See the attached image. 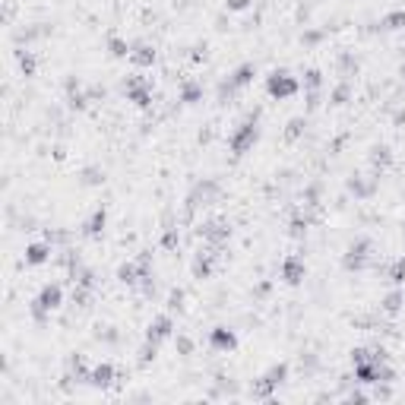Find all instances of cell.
<instances>
[{
  "mask_svg": "<svg viewBox=\"0 0 405 405\" xmlns=\"http://www.w3.org/2000/svg\"><path fill=\"white\" fill-rule=\"evenodd\" d=\"M266 89H269L272 98H288V95H294V92H298V79L288 76V73H272L269 83H266Z\"/></svg>",
  "mask_w": 405,
  "mask_h": 405,
  "instance_id": "6da1fadb",
  "label": "cell"
},
{
  "mask_svg": "<svg viewBox=\"0 0 405 405\" xmlns=\"http://www.w3.org/2000/svg\"><path fill=\"white\" fill-rule=\"evenodd\" d=\"M256 139V120L250 117L247 124H241V130H237L234 136H231V149L237 152V155H241V152H247L250 149V143Z\"/></svg>",
  "mask_w": 405,
  "mask_h": 405,
  "instance_id": "7a4b0ae2",
  "label": "cell"
},
{
  "mask_svg": "<svg viewBox=\"0 0 405 405\" xmlns=\"http://www.w3.org/2000/svg\"><path fill=\"white\" fill-rule=\"evenodd\" d=\"M209 345L215 348V352H234L237 339H234V333H231V329L218 326V329H212V336H209Z\"/></svg>",
  "mask_w": 405,
  "mask_h": 405,
  "instance_id": "3957f363",
  "label": "cell"
},
{
  "mask_svg": "<svg viewBox=\"0 0 405 405\" xmlns=\"http://www.w3.org/2000/svg\"><path fill=\"white\" fill-rule=\"evenodd\" d=\"M282 279H285L288 285H298V282L304 279V263L298 260V256H288V260L282 263Z\"/></svg>",
  "mask_w": 405,
  "mask_h": 405,
  "instance_id": "277c9868",
  "label": "cell"
},
{
  "mask_svg": "<svg viewBox=\"0 0 405 405\" xmlns=\"http://www.w3.org/2000/svg\"><path fill=\"white\" fill-rule=\"evenodd\" d=\"M367 250H371V244H367V241L352 244V247H348V256H345V266L348 269H361L364 260H367Z\"/></svg>",
  "mask_w": 405,
  "mask_h": 405,
  "instance_id": "5b68a950",
  "label": "cell"
},
{
  "mask_svg": "<svg viewBox=\"0 0 405 405\" xmlns=\"http://www.w3.org/2000/svg\"><path fill=\"white\" fill-rule=\"evenodd\" d=\"M171 336V317H158L152 326H149V333H146V339H149V342H161V339H168Z\"/></svg>",
  "mask_w": 405,
  "mask_h": 405,
  "instance_id": "8992f818",
  "label": "cell"
},
{
  "mask_svg": "<svg viewBox=\"0 0 405 405\" xmlns=\"http://www.w3.org/2000/svg\"><path fill=\"white\" fill-rule=\"evenodd\" d=\"M228 234H231L228 222H206L202 225V237H209V241H215V244H222Z\"/></svg>",
  "mask_w": 405,
  "mask_h": 405,
  "instance_id": "52a82bcc",
  "label": "cell"
},
{
  "mask_svg": "<svg viewBox=\"0 0 405 405\" xmlns=\"http://www.w3.org/2000/svg\"><path fill=\"white\" fill-rule=\"evenodd\" d=\"M89 383L92 386H111L114 383V367L111 364H98L95 371L89 374Z\"/></svg>",
  "mask_w": 405,
  "mask_h": 405,
  "instance_id": "ba28073f",
  "label": "cell"
},
{
  "mask_svg": "<svg viewBox=\"0 0 405 405\" xmlns=\"http://www.w3.org/2000/svg\"><path fill=\"white\" fill-rule=\"evenodd\" d=\"M38 304L45 310H54V307H60V288L57 285H45L42 294H38Z\"/></svg>",
  "mask_w": 405,
  "mask_h": 405,
  "instance_id": "9c48e42d",
  "label": "cell"
},
{
  "mask_svg": "<svg viewBox=\"0 0 405 405\" xmlns=\"http://www.w3.org/2000/svg\"><path fill=\"white\" fill-rule=\"evenodd\" d=\"M130 60H133L136 67H149V64L155 60V51H152L149 45H136V48L130 51Z\"/></svg>",
  "mask_w": 405,
  "mask_h": 405,
  "instance_id": "30bf717a",
  "label": "cell"
},
{
  "mask_svg": "<svg viewBox=\"0 0 405 405\" xmlns=\"http://www.w3.org/2000/svg\"><path fill=\"white\" fill-rule=\"evenodd\" d=\"M48 253H51V247H48V244H32V247H26V263L38 266V263H45V260H48Z\"/></svg>",
  "mask_w": 405,
  "mask_h": 405,
  "instance_id": "8fae6325",
  "label": "cell"
},
{
  "mask_svg": "<svg viewBox=\"0 0 405 405\" xmlns=\"http://www.w3.org/2000/svg\"><path fill=\"white\" fill-rule=\"evenodd\" d=\"M250 79H253V67H250V64H244V67H241V70H237L234 76L228 79V86H225V89H228V92H231V89H241V86H247Z\"/></svg>",
  "mask_w": 405,
  "mask_h": 405,
  "instance_id": "7c38bea8",
  "label": "cell"
},
{
  "mask_svg": "<svg viewBox=\"0 0 405 405\" xmlns=\"http://www.w3.org/2000/svg\"><path fill=\"white\" fill-rule=\"evenodd\" d=\"M272 390H275V383H272L269 377H260V380L253 383V396H256V399H266Z\"/></svg>",
  "mask_w": 405,
  "mask_h": 405,
  "instance_id": "4fadbf2b",
  "label": "cell"
},
{
  "mask_svg": "<svg viewBox=\"0 0 405 405\" xmlns=\"http://www.w3.org/2000/svg\"><path fill=\"white\" fill-rule=\"evenodd\" d=\"M105 228V209H95V215L86 222V234H98Z\"/></svg>",
  "mask_w": 405,
  "mask_h": 405,
  "instance_id": "5bb4252c",
  "label": "cell"
},
{
  "mask_svg": "<svg viewBox=\"0 0 405 405\" xmlns=\"http://www.w3.org/2000/svg\"><path fill=\"white\" fill-rule=\"evenodd\" d=\"M108 51H111L114 57H130V48H127L124 38H111V42H108Z\"/></svg>",
  "mask_w": 405,
  "mask_h": 405,
  "instance_id": "9a60e30c",
  "label": "cell"
},
{
  "mask_svg": "<svg viewBox=\"0 0 405 405\" xmlns=\"http://www.w3.org/2000/svg\"><path fill=\"white\" fill-rule=\"evenodd\" d=\"M266 377H269L275 386H282V383H285V377H288V364H275V367H272V371H269Z\"/></svg>",
  "mask_w": 405,
  "mask_h": 405,
  "instance_id": "2e32d148",
  "label": "cell"
},
{
  "mask_svg": "<svg viewBox=\"0 0 405 405\" xmlns=\"http://www.w3.org/2000/svg\"><path fill=\"white\" fill-rule=\"evenodd\" d=\"M399 307H402V294H399V291H393V294H390V298H386V301H383V310H386V314H396V310H399Z\"/></svg>",
  "mask_w": 405,
  "mask_h": 405,
  "instance_id": "e0dca14e",
  "label": "cell"
},
{
  "mask_svg": "<svg viewBox=\"0 0 405 405\" xmlns=\"http://www.w3.org/2000/svg\"><path fill=\"white\" fill-rule=\"evenodd\" d=\"M383 26H386V29H402V26H405V13H390V16L383 19Z\"/></svg>",
  "mask_w": 405,
  "mask_h": 405,
  "instance_id": "ac0fdd59",
  "label": "cell"
},
{
  "mask_svg": "<svg viewBox=\"0 0 405 405\" xmlns=\"http://www.w3.org/2000/svg\"><path fill=\"white\" fill-rule=\"evenodd\" d=\"M371 158H374V165H390V149H386V146H377Z\"/></svg>",
  "mask_w": 405,
  "mask_h": 405,
  "instance_id": "d6986e66",
  "label": "cell"
},
{
  "mask_svg": "<svg viewBox=\"0 0 405 405\" xmlns=\"http://www.w3.org/2000/svg\"><path fill=\"white\" fill-rule=\"evenodd\" d=\"M180 98H184V102H196V98H199V86H184Z\"/></svg>",
  "mask_w": 405,
  "mask_h": 405,
  "instance_id": "ffe728a7",
  "label": "cell"
},
{
  "mask_svg": "<svg viewBox=\"0 0 405 405\" xmlns=\"http://www.w3.org/2000/svg\"><path fill=\"white\" fill-rule=\"evenodd\" d=\"M301 130H304V120H301V117H294V120L288 124V139H294V136H301Z\"/></svg>",
  "mask_w": 405,
  "mask_h": 405,
  "instance_id": "44dd1931",
  "label": "cell"
},
{
  "mask_svg": "<svg viewBox=\"0 0 405 405\" xmlns=\"http://www.w3.org/2000/svg\"><path fill=\"white\" fill-rule=\"evenodd\" d=\"M19 67H23V73H26V76H32V70H35L32 54H23V57H19Z\"/></svg>",
  "mask_w": 405,
  "mask_h": 405,
  "instance_id": "7402d4cb",
  "label": "cell"
},
{
  "mask_svg": "<svg viewBox=\"0 0 405 405\" xmlns=\"http://www.w3.org/2000/svg\"><path fill=\"white\" fill-rule=\"evenodd\" d=\"M390 279H393V282H402V279H405V260H399V263L393 266V272H390Z\"/></svg>",
  "mask_w": 405,
  "mask_h": 405,
  "instance_id": "603a6c76",
  "label": "cell"
},
{
  "mask_svg": "<svg viewBox=\"0 0 405 405\" xmlns=\"http://www.w3.org/2000/svg\"><path fill=\"white\" fill-rule=\"evenodd\" d=\"M168 301H171V307H174V310H180V307H184V291H180V288H177V291H171V298H168Z\"/></svg>",
  "mask_w": 405,
  "mask_h": 405,
  "instance_id": "cb8c5ba5",
  "label": "cell"
},
{
  "mask_svg": "<svg viewBox=\"0 0 405 405\" xmlns=\"http://www.w3.org/2000/svg\"><path fill=\"white\" fill-rule=\"evenodd\" d=\"M320 83H323V79H320V70H310V73H307V86H310V89H317Z\"/></svg>",
  "mask_w": 405,
  "mask_h": 405,
  "instance_id": "d4e9b609",
  "label": "cell"
},
{
  "mask_svg": "<svg viewBox=\"0 0 405 405\" xmlns=\"http://www.w3.org/2000/svg\"><path fill=\"white\" fill-rule=\"evenodd\" d=\"M250 0H228V10H247Z\"/></svg>",
  "mask_w": 405,
  "mask_h": 405,
  "instance_id": "484cf974",
  "label": "cell"
},
{
  "mask_svg": "<svg viewBox=\"0 0 405 405\" xmlns=\"http://www.w3.org/2000/svg\"><path fill=\"white\" fill-rule=\"evenodd\" d=\"M345 95H348V86H339V89H336V95H333V102H336V105H342V102H345Z\"/></svg>",
  "mask_w": 405,
  "mask_h": 405,
  "instance_id": "4316f807",
  "label": "cell"
},
{
  "mask_svg": "<svg viewBox=\"0 0 405 405\" xmlns=\"http://www.w3.org/2000/svg\"><path fill=\"white\" fill-rule=\"evenodd\" d=\"M177 348H180L184 355H190V348H193V345H190V339H184V336H180V339H177Z\"/></svg>",
  "mask_w": 405,
  "mask_h": 405,
  "instance_id": "83f0119b",
  "label": "cell"
},
{
  "mask_svg": "<svg viewBox=\"0 0 405 405\" xmlns=\"http://www.w3.org/2000/svg\"><path fill=\"white\" fill-rule=\"evenodd\" d=\"M83 180H86V184H98L102 177H98V171H95V168H92V171H86V177H83Z\"/></svg>",
  "mask_w": 405,
  "mask_h": 405,
  "instance_id": "f1b7e54d",
  "label": "cell"
},
{
  "mask_svg": "<svg viewBox=\"0 0 405 405\" xmlns=\"http://www.w3.org/2000/svg\"><path fill=\"white\" fill-rule=\"evenodd\" d=\"M402 76H405V67H402Z\"/></svg>",
  "mask_w": 405,
  "mask_h": 405,
  "instance_id": "f546056e",
  "label": "cell"
}]
</instances>
